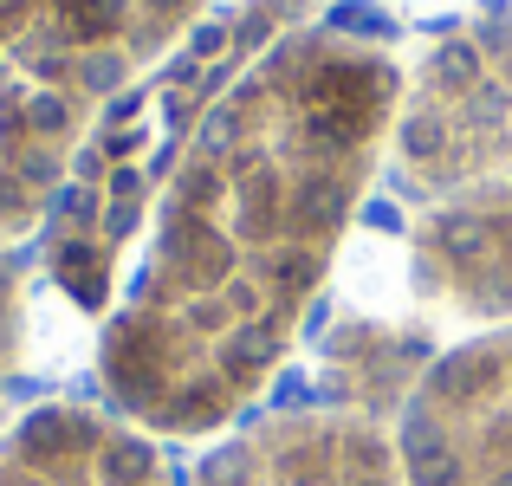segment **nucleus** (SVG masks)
I'll use <instances>...</instances> for the list:
<instances>
[{"mask_svg": "<svg viewBox=\"0 0 512 486\" xmlns=\"http://www.w3.org/2000/svg\"><path fill=\"white\" fill-rule=\"evenodd\" d=\"M402 72L350 26H292L169 175L150 253L104 324V396L143 435L227 428L286 363L389 150Z\"/></svg>", "mask_w": 512, "mask_h": 486, "instance_id": "f257e3e1", "label": "nucleus"}, {"mask_svg": "<svg viewBox=\"0 0 512 486\" xmlns=\"http://www.w3.org/2000/svg\"><path fill=\"white\" fill-rule=\"evenodd\" d=\"M305 13L312 0H234L104 111L46 214V273L72 305L98 312L111 299L130 247L156 221V201L208 130L214 104L240 85V72L260 52L305 26Z\"/></svg>", "mask_w": 512, "mask_h": 486, "instance_id": "f03ea898", "label": "nucleus"}, {"mask_svg": "<svg viewBox=\"0 0 512 486\" xmlns=\"http://www.w3.org/2000/svg\"><path fill=\"white\" fill-rule=\"evenodd\" d=\"M208 0H0V247L46 227L91 130Z\"/></svg>", "mask_w": 512, "mask_h": 486, "instance_id": "7ed1b4c3", "label": "nucleus"}, {"mask_svg": "<svg viewBox=\"0 0 512 486\" xmlns=\"http://www.w3.org/2000/svg\"><path fill=\"white\" fill-rule=\"evenodd\" d=\"M389 169L435 208L512 175V13H474L422 52L402 85Z\"/></svg>", "mask_w": 512, "mask_h": 486, "instance_id": "20e7f679", "label": "nucleus"}, {"mask_svg": "<svg viewBox=\"0 0 512 486\" xmlns=\"http://www.w3.org/2000/svg\"><path fill=\"white\" fill-rule=\"evenodd\" d=\"M396 454L402 486H512V324L428 363Z\"/></svg>", "mask_w": 512, "mask_h": 486, "instance_id": "39448f33", "label": "nucleus"}, {"mask_svg": "<svg viewBox=\"0 0 512 486\" xmlns=\"http://www.w3.org/2000/svg\"><path fill=\"white\" fill-rule=\"evenodd\" d=\"M188 486H402V454L383 422L318 402L247 422Z\"/></svg>", "mask_w": 512, "mask_h": 486, "instance_id": "423d86ee", "label": "nucleus"}, {"mask_svg": "<svg viewBox=\"0 0 512 486\" xmlns=\"http://www.w3.org/2000/svg\"><path fill=\"white\" fill-rule=\"evenodd\" d=\"M0 486H175L156 441L117 409L46 402L0 435Z\"/></svg>", "mask_w": 512, "mask_h": 486, "instance_id": "0eeeda50", "label": "nucleus"}, {"mask_svg": "<svg viewBox=\"0 0 512 486\" xmlns=\"http://www.w3.org/2000/svg\"><path fill=\"white\" fill-rule=\"evenodd\" d=\"M428 363H435L428 331L383 324V318H344L325 337V350H318V389H325V409H344V415L389 428V422H402Z\"/></svg>", "mask_w": 512, "mask_h": 486, "instance_id": "6e6552de", "label": "nucleus"}, {"mask_svg": "<svg viewBox=\"0 0 512 486\" xmlns=\"http://www.w3.org/2000/svg\"><path fill=\"white\" fill-rule=\"evenodd\" d=\"M20 337H26V292H20L13 253L0 247V383H7L13 363H20Z\"/></svg>", "mask_w": 512, "mask_h": 486, "instance_id": "1a4fd4ad", "label": "nucleus"}]
</instances>
